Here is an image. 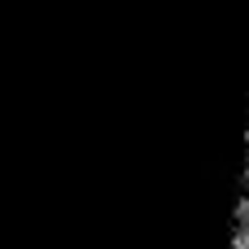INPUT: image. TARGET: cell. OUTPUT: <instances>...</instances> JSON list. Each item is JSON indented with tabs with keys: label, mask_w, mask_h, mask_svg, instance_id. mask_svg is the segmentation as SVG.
<instances>
[{
	"label": "cell",
	"mask_w": 249,
	"mask_h": 249,
	"mask_svg": "<svg viewBox=\"0 0 249 249\" xmlns=\"http://www.w3.org/2000/svg\"><path fill=\"white\" fill-rule=\"evenodd\" d=\"M245 197H249V179H245Z\"/></svg>",
	"instance_id": "6da1fadb"
}]
</instances>
